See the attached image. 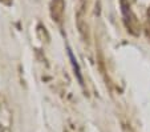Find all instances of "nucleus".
<instances>
[{"mask_svg":"<svg viewBox=\"0 0 150 132\" xmlns=\"http://www.w3.org/2000/svg\"><path fill=\"white\" fill-rule=\"evenodd\" d=\"M68 55H69V59H71L72 61V66H73V69H74V73L77 75V78H79V80L82 83V78H81V71H80V67H79V63H77L76 58H74L73 52H72L71 48H68Z\"/></svg>","mask_w":150,"mask_h":132,"instance_id":"obj_1","label":"nucleus"}]
</instances>
